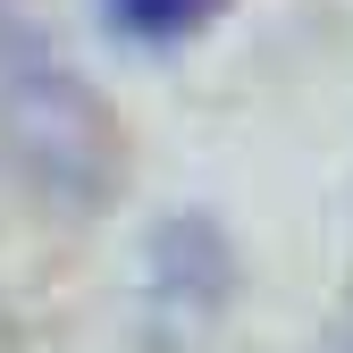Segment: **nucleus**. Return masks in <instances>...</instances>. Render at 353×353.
Masks as SVG:
<instances>
[{"label":"nucleus","instance_id":"1","mask_svg":"<svg viewBox=\"0 0 353 353\" xmlns=\"http://www.w3.org/2000/svg\"><path fill=\"white\" fill-rule=\"evenodd\" d=\"M219 9H228V0H110V26L135 34V42H176V34L210 26Z\"/></svg>","mask_w":353,"mask_h":353},{"label":"nucleus","instance_id":"2","mask_svg":"<svg viewBox=\"0 0 353 353\" xmlns=\"http://www.w3.org/2000/svg\"><path fill=\"white\" fill-rule=\"evenodd\" d=\"M328 353H353V336H345V345H328Z\"/></svg>","mask_w":353,"mask_h":353}]
</instances>
